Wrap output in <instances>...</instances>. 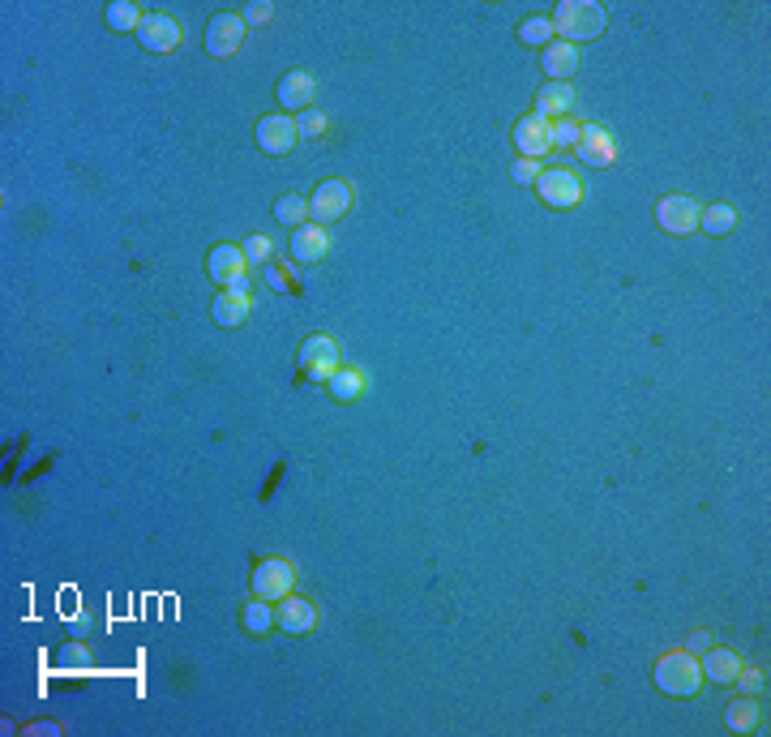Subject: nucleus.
Returning a JSON list of instances; mask_svg holds the SVG:
<instances>
[{
	"mask_svg": "<svg viewBox=\"0 0 771 737\" xmlns=\"http://www.w3.org/2000/svg\"><path fill=\"white\" fill-rule=\"evenodd\" d=\"M553 30L562 43H587V39H600L609 18H604V5L596 0H562V5L553 9Z\"/></svg>",
	"mask_w": 771,
	"mask_h": 737,
	"instance_id": "1",
	"label": "nucleus"
},
{
	"mask_svg": "<svg viewBox=\"0 0 771 737\" xmlns=\"http://www.w3.org/2000/svg\"><path fill=\"white\" fill-rule=\"evenodd\" d=\"M652 678L656 686L664 690V695H673V699H690V695H699L703 690V665L694 660V652H664L656 660V669H652Z\"/></svg>",
	"mask_w": 771,
	"mask_h": 737,
	"instance_id": "2",
	"label": "nucleus"
},
{
	"mask_svg": "<svg viewBox=\"0 0 771 737\" xmlns=\"http://www.w3.org/2000/svg\"><path fill=\"white\" fill-rule=\"evenodd\" d=\"M536 193L549 210H570V206H579L583 185H579V176L566 172V168H544L536 176Z\"/></svg>",
	"mask_w": 771,
	"mask_h": 737,
	"instance_id": "3",
	"label": "nucleus"
},
{
	"mask_svg": "<svg viewBox=\"0 0 771 737\" xmlns=\"http://www.w3.org/2000/svg\"><path fill=\"white\" fill-rule=\"evenodd\" d=\"M300 369L309 382H330L339 369V343L330 335H309L300 343Z\"/></svg>",
	"mask_w": 771,
	"mask_h": 737,
	"instance_id": "4",
	"label": "nucleus"
},
{
	"mask_svg": "<svg viewBox=\"0 0 771 737\" xmlns=\"http://www.w3.org/2000/svg\"><path fill=\"white\" fill-rule=\"evenodd\" d=\"M292 583H296V566L287 558H266L253 570V596L270 600V605L283 600V596H292Z\"/></svg>",
	"mask_w": 771,
	"mask_h": 737,
	"instance_id": "5",
	"label": "nucleus"
},
{
	"mask_svg": "<svg viewBox=\"0 0 771 737\" xmlns=\"http://www.w3.org/2000/svg\"><path fill=\"white\" fill-rule=\"evenodd\" d=\"M352 202H356V193L347 180H322L317 193L309 198V215H313V223H335L352 210Z\"/></svg>",
	"mask_w": 771,
	"mask_h": 737,
	"instance_id": "6",
	"label": "nucleus"
},
{
	"mask_svg": "<svg viewBox=\"0 0 771 737\" xmlns=\"http://www.w3.org/2000/svg\"><path fill=\"white\" fill-rule=\"evenodd\" d=\"M206 275L215 288H236V283H245L249 275V258L240 245H215L206 258Z\"/></svg>",
	"mask_w": 771,
	"mask_h": 737,
	"instance_id": "7",
	"label": "nucleus"
},
{
	"mask_svg": "<svg viewBox=\"0 0 771 737\" xmlns=\"http://www.w3.org/2000/svg\"><path fill=\"white\" fill-rule=\"evenodd\" d=\"M699 202L686 198V193H669V198H660L656 206V223L669 236H690L694 228H699Z\"/></svg>",
	"mask_w": 771,
	"mask_h": 737,
	"instance_id": "8",
	"label": "nucleus"
},
{
	"mask_svg": "<svg viewBox=\"0 0 771 737\" xmlns=\"http://www.w3.org/2000/svg\"><path fill=\"white\" fill-rule=\"evenodd\" d=\"M245 18L240 13H219V18H210L206 26V52L210 56H236L240 52V43H245Z\"/></svg>",
	"mask_w": 771,
	"mask_h": 737,
	"instance_id": "9",
	"label": "nucleus"
},
{
	"mask_svg": "<svg viewBox=\"0 0 771 737\" xmlns=\"http://www.w3.org/2000/svg\"><path fill=\"white\" fill-rule=\"evenodd\" d=\"M300 142V129H296V120L292 116H262L257 120V146L266 150V155H292Z\"/></svg>",
	"mask_w": 771,
	"mask_h": 737,
	"instance_id": "10",
	"label": "nucleus"
},
{
	"mask_svg": "<svg viewBox=\"0 0 771 737\" xmlns=\"http://www.w3.org/2000/svg\"><path fill=\"white\" fill-rule=\"evenodd\" d=\"M180 39H185V26L176 18H168V13H146L142 26H138V43L146 52H172Z\"/></svg>",
	"mask_w": 771,
	"mask_h": 737,
	"instance_id": "11",
	"label": "nucleus"
},
{
	"mask_svg": "<svg viewBox=\"0 0 771 737\" xmlns=\"http://www.w3.org/2000/svg\"><path fill=\"white\" fill-rule=\"evenodd\" d=\"M514 146H519V155L523 159H540V155H549L553 150V120H544V116H523L519 125H514Z\"/></svg>",
	"mask_w": 771,
	"mask_h": 737,
	"instance_id": "12",
	"label": "nucleus"
},
{
	"mask_svg": "<svg viewBox=\"0 0 771 737\" xmlns=\"http://www.w3.org/2000/svg\"><path fill=\"white\" fill-rule=\"evenodd\" d=\"M219 326H245L249 313H253V296H249V283H236V288H223L210 305Z\"/></svg>",
	"mask_w": 771,
	"mask_h": 737,
	"instance_id": "13",
	"label": "nucleus"
},
{
	"mask_svg": "<svg viewBox=\"0 0 771 737\" xmlns=\"http://www.w3.org/2000/svg\"><path fill=\"white\" fill-rule=\"evenodd\" d=\"M313 99H317V78H313V73L292 69V73H283V78H279V103H283V108L309 112Z\"/></svg>",
	"mask_w": 771,
	"mask_h": 737,
	"instance_id": "14",
	"label": "nucleus"
},
{
	"mask_svg": "<svg viewBox=\"0 0 771 737\" xmlns=\"http://www.w3.org/2000/svg\"><path fill=\"white\" fill-rule=\"evenodd\" d=\"M326 253H330V232L322 228V223H300V228L292 232V258L296 262L317 266Z\"/></svg>",
	"mask_w": 771,
	"mask_h": 737,
	"instance_id": "15",
	"label": "nucleus"
},
{
	"mask_svg": "<svg viewBox=\"0 0 771 737\" xmlns=\"http://www.w3.org/2000/svg\"><path fill=\"white\" fill-rule=\"evenodd\" d=\"M579 155H583V163H592V168H609L613 163V155H617V146H613V138H609V129L604 125H583L579 129Z\"/></svg>",
	"mask_w": 771,
	"mask_h": 737,
	"instance_id": "16",
	"label": "nucleus"
},
{
	"mask_svg": "<svg viewBox=\"0 0 771 737\" xmlns=\"http://www.w3.org/2000/svg\"><path fill=\"white\" fill-rule=\"evenodd\" d=\"M275 626H283L287 635H305V630L317 626V609L300 596H283L279 609H275Z\"/></svg>",
	"mask_w": 771,
	"mask_h": 737,
	"instance_id": "17",
	"label": "nucleus"
},
{
	"mask_svg": "<svg viewBox=\"0 0 771 737\" xmlns=\"http://www.w3.org/2000/svg\"><path fill=\"white\" fill-rule=\"evenodd\" d=\"M540 65H544V73H549V82H566L570 73L579 69V48H574V43L553 39L549 48L540 52Z\"/></svg>",
	"mask_w": 771,
	"mask_h": 737,
	"instance_id": "18",
	"label": "nucleus"
},
{
	"mask_svg": "<svg viewBox=\"0 0 771 737\" xmlns=\"http://www.w3.org/2000/svg\"><path fill=\"white\" fill-rule=\"evenodd\" d=\"M574 108V90L570 82H544V90L536 95V116L544 120H562Z\"/></svg>",
	"mask_w": 771,
	"mask_h": 737,
	"instance_id": "19",
	"label": "nucleus"
},
{
	"mask_svg": "<svg viewBox=\"0 0 771 737\" xmlns=\"http://www.w3.org/2000/svg\"><path fill=\"white\" fill-rule=\"evenodd\" d=\"M737 673H742V656L729 652V648H707V660H703V682H716V686H729Z\"/></svg>",
	"mask_w": 771,
	"mask_h": 737,
	"instance_id": "20",
	"label": "nucleus"
},
{
	"mask_svg": "<svg viewBox=\"0 0 771 737\" xmlns=\"http://www.w3.org/2000/svg\"><path fill=\"white\" fill-rule=\"evenodd\" d=\"M759 720H763V708H759V699H754V695L729 703V712H724V725H729L733 733H750V729H759Z\"/></svg>",
	"mask_w": 771,
	"mask_h": 737,
	"instance_id": "21",
	"label": "nucleus"
},
{
	"mask_svg": "<svg viewBox=\"0 0 771 737\" xmlns=\"http://www.w3.org/2000/svg\"><path fill=\"white\" fill-rule=\"evenodd\" d=\"M326 386H330V395H335V403H356L360 395H365V373L360 369H335V378H330Z\"/></svg>",
	"mask_w": 771,
	"mask_h": 737,
	"instance_id": "22",
	"label": "nucleus"
},
{
	"mask_svg": "<svg viewBox=\"0 0 771 737\" xmlns=\"http://www.w3.org/2000/svg\"><path fill=\"white\" fill-rule=\"evenodd\" d=\"M699 228H703L707 236H729V232L737 228V210L724 206V202L707 206V210H699Z\"/></svg>",
	"mask_w": 771,
	"mask_h": 737,
	"instance_id": "23",
	"label": "nucleus"
},
{
	"mask_svg": "<svg viewBox=\"0 0 771 737\" xmlns=\"http://www.w3.org/2000/svg\"><path fill=\"white\" fill-rule=\"evenodd\" d=\"M240 622H245V630H249V635H266V630L275 626V609H270V600L253 596L249 605L240 609Z\"/></svg>",
	"mask_w": 771,
	"mask_h": 737,
	"instance_id": "24",
	"label": "nucleus"
},
{
	"mask_svg": "<svg viewBox=\"0 0 771 737\" xmlns=\"http://www.w3.org/2000/svg\"><path fill=\"white\" fill-rule=\"evenodd\" d=\"M519 39L527 43V48H549V43L557 39V30H553V22L549 18H527L523 26H519Z\"/></svg>",
	"mask_w": 771,
	"mask_h": 737,
	"instance_id": "25",
	"label": "nucleus"
},
{
	"mask_svg": "<svg viewBox=\"0 0 771 737\" xmlns=\"http://www.w3.org/2000/svg\"><path fill=\"white\" fill-rule=\"evenodd\" d=\"M275 219L287 223V228H300V223L309 219V202L296 198V193H283V198L275 202Z\"/></svg>",
	"mask_w": 771,
	"mask_h": 737,
	"instance_id": "26",
	"label": "nucleus"
},
{
	"mask_svg": "<svg viewBox=\"0 0 771 737\" xmlns=\"http://www.w3.org/2000/svg\"><path fill=\"white\" fill-rule=\"evenodd\" d=\"M108 26H112V30H133V35H138L142 9L133 5V0H116V5H108Z\"/></svg>",
	"mask_w": 771,
	"mask_h": 737,
	"instance_id": "27",
	"label": "nucleus"
},
{
	"mask_svg": "<svg viewBox=\"0 0 771 737\" xmlns=\"http://www.w3.org/2000/svg\"><path fill=\"white\" fill-rule=\"evenodd\" d=\"M240 249H245L249 266H262V262H270V253H275V245H270L266 236H249V240H245V245H240Z\"/></svg>",
	"mask_w": 771,
	"mask_h": 737,
	"instance_id": "28",
	"label": "nucleus"
},
{
	"mask_svg": "<svg viewBox=\"0 0 771 737\" xmlns=\"http://www.w3.org/2000/svg\"><path fill=\"white\" fill-rule=\"evenodd\" d=\"M296 129H300V138H322V133H326V116L317 108H309V112H300Z\"/></svg>",
	"mask_w": 771,
	"mask_h": 737,
	"instance_id": "29",
	"label": "nucleus"
},
{
	"mask_svg": "<svg viewBox=\"0 0 771 737\" xmlns=\"http://www.w3.org/2000/svg\"><path fill=\"white\" fill-rule=\"evenodd\" d=\"M579 120H570V116H562V120H553V146H574L579 142Z\"/></svg>",
	"mask_w": 771,
	"mask_h": 737,
	"instance_id": "30",
	"label": "nucleus"
},
{
	"mask_svg": "<svg viewBox=\"0 0 771 737\" xmlns=\"http://www.w3.org/2000/svg\"><path fill=\"white\" fill-rule=\"evenodd\" d=\"M510 176H514V180H519V185H532V180L540 176V168H536V159H519V163H514V168H510Z\"/></svg>",
	"mask_w": 771,
	"mask_h": 737,
	"instance_id": "31",
	"label": "nucleus"
},
{
	"mask_svg": "<svg viewBox=\"0 0 771 737\" xmlns=\"http://www.w3.org/2000/svg\"><path fill=\"white\" fill-rule=\"evenodd\" d=\"M737 686H742L746 690V695H759V690H763V673H754V669H746L742 665V673H737V678H733Z\"/></svg>",
	"mask_w": 771,
	"mask_h": 737,
	"instance_id": "32",
	"label": "nucleus"
},
{
	"mask_svg": "<svg viewBox=\"0 0 771 737\" xmlns=\"http://www.w3.org/2000/svg\"><path fill=\"white\" fill-rule=\"evenodd\" d=\"M270 13H275V9H270V5H249L245 13H240V18H245V26H257V22H266Z\"/></svg>",
	"mask_w": 771,
	"mask_h": 737,
	"instance_id": "33",
	"label": "nucleus"
},
{
	"mask_svg": "<svg viewBox=\"0 0 771 737\" xmlns=\"http://www.w3.org/2000/svg\"><path fill=\"white\" fill-rule=\"evenodd\" d=\"M707 648H712V635H707V630H699V635L686 639V652H707Z\"/></svg>",
	"mask_w": 771,
	"mask_h": 737,
	"instance_id": "34",
	"label": "nucleus"
}]
</instances>
